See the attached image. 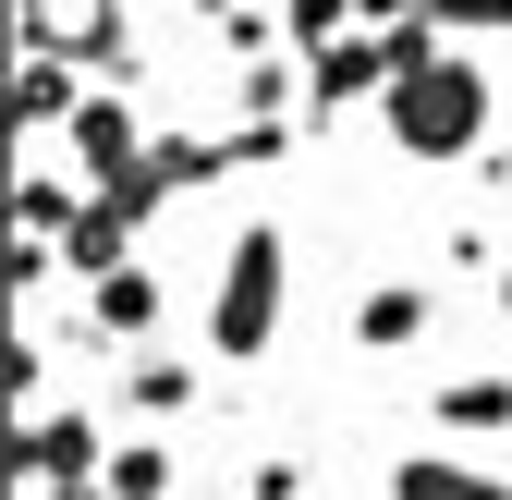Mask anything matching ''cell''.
I'll return each mask as SVG.
<instances>
[{"label": "cell", "mask_w": 512, "mask_h": 500, "mask_svg": "<svg viewBox=\"0 0 512 500\" xmlns=\"http://www.w3.org/2000/svg\"><path fill=\"white\" fill-rule=\"evenodd\" d=\"M366 25H415V13H439V0H354Z\"/></svg>", "instance_id": "obj_19"}, {"label": "cell", "mask_w": 512, "mask_h": 500, "mask_svg": "<svg viewBox=\"0 0 512 500\" xmlns=\"http://www.w3.org/2000/svg\"><path fill=\"white\" fill-rule=\"evenodd\" d=\"M391 86H403V37L391 25H354L330 49H305V98L317 110H354V98H391Z\"/></svg>", "instance_id": "obj_4"}, {"label": "cell", "mask_w": 512, "mask_h": 500, "mask_svg": "<svg viewBox=\"0 0 512 500\" xmlns=\"http://www.w3.org/2000/svg\"><path fill=\"white\" fill-rule=\"evenodd\" d=\"M171 488H183L171 440H110V500H171Z\"/></svg>", "instance_id": "obj_13"}, {"label": "cell", "mask_w": 512, "mask_h": 500, "mask_svg": "<svg viewBox=\"0 0 512 500\" xmlns=\"http://www.w3.org/2000/svg\"><path fill=\"white\" fill-rule=\"evenodd\" d=\"M391 500H512V476H488L464 452H403L391 464Z\"/></svg>", "instance_id": "obj_7"}, {"label": "cell", "mask_w": 512, "mask_h": 500, "mask_svg": "<svg viewBox=\"0 0 512 500\" xmlns=\"http://www.w3.org/2000/svg\"><path fill=\"white\" fill-rule=\"evenodd\" d=\"M86 281H110V269H135V220H122L110 196H86V220H74V244H61Z\"/></svg>", "instance_id": "obj_12"}, {"label": "cell", "mask_w": 512, "mask_h": 500, "mask_svg": "<svg viewBox=\"0 0 512 500\" xmlns=\"http://www.w3.org/2000/svg\"><path fill=\"white\" fill-rule=\"evenodd\" d=\"M439 427H452V440H500V427H512V379H500V366L439 379Z\"/></svg>", "instance_id": "obj_8"}, {"label": "cell", "mask_w": 512, "mask_h": 500, "mask_svg": "<svg viewBox=\"0 0 512 500\" xmlns=\"http://www.w3.org/2000/svg\"><path fill=\"white\" fill-rule=\"evenodd\" d=\"M281 25H293V49H330V37H354L366 13H354V0H281Z\"/></svg>", "instance_id": "obj_15"}, {"label": "cell", "mask_w": 512, "mask_h": 500, "mask_svg": "<svg viewBox=\"0 0 512 500\" xmlns=\"http://www.w3.org/2000/svg\"><path fill=\"white\" fill-rule=\"evenodd\" d=\"M98 86H86V61H61L49 37H25V74H13V135L37 147V135H74V110H86Z\"/></svg>", "instance_id": "obj_5"}, {"label": "cell", "mask_w": 512, "mask_h": 500, "mask_svg": "<svg viewBox=\"0 0 512 500\" xmlns=\"http://www.w3.org/2000/svg\"><path fill=\"white\" fill-rule=\"evenodd\" d=\"M147 147H159V135H147V122L122 110L110 86L74 110V171H86V196H98V183H122V171H147Z\"/></svg>", "instance_id": "obj_6"}, {"label": "cell", "mask_w": 512, "mask_h": 500, "mask_svg": "<svg viewBox=\"0 0 512 500\" xmlns=\"http://www.w3.org/2000/svg\"><path fill=\"white\" fill-rule=\"evenodd\" d=\"M488 171H500V183H512V147H500V159H488Z\"/></svg>", "instance_id": "obj_21"}, {"label": "cell", "mask_w": 512, "mask_h": 500, "mask_svg": "<svg viewBox=\"0 0 512 500\" xmlns=\"http://www.w3.org/2000/svg\"><path fill=\"white\" fill-rule=\"evenodd\" d=\"M256 500H305V464H293V452H269V464H256Z\"/></svg>", "instance_id": "obj_18"}, {"label": "cell", "mask_w": 512, "mask_h": 500, "mask_svg": "<svg viewBox=\"0 0 512 500\" xmlns=\"http://www.w3.org/2000/svg\"><path fill=\"white\" fill-rule=\"evenodd\" d=\"M500 318H512V257H500Z\"/></svg>", "instance_id": "obj_20"}, {"label": "cell", "mask_w": 512, "mask_h": 500, "mask_svg": "<svg viewBox=\"0 0 512 500\" xmlns=\"http://www.w3.org/2000/svg\"><path fill=\"white\" fill-rule=\"evenodd\" d=\"M439 25L452 37H512V0H439Z\"/></svg>", "instance_id": "obj_16"}, {"label": "cell", "mask_w": 512, "mask_h": 500, "mask_svg": "<svg viewBox=\"0 0 512 500\" xmlns=\"http://www.w3.org/2000/svg\"><path fill=\"white\" fill-rule=\"evenodd\" d=\"M183 403H196V366H183V354H147L135 366V415H183Z\"/></svg>", "instance_id": "obj_14"}, {"label": "cell", "mask_w": 512, "mask_h": 500, "mask_svg": "<svg viewBox=\"0 0 512 500\" xmlns=\"http://www.w3.org/2000/svg\"><path fill=\"white\" fill-rule=\"evenodd\" d=\"M281 293H293V244L256 220V232H232V257H220V293H208V354H269L281 342Z\"/></svg>", "instance_id": "obj_2"}, {"label": "cell", "mask_w": 512, "mask_h": 500, "mask_svg": "<svg viewBox=\"0 0 512 500\" xmlns=\"http://www.w3.org/2000/svg\"><path fill=\"white\" fill-rule=\"evenodd\" d=\"M354 342H366V354H403V342H427V293H415V281H378V293L354 305Z\"/></svg>", "instance_id": "obj_11"}, {"label": "cell", "mask_w": 512, "mask_h": 500, "mask_svg": "<svg viewBox=\"0 0 512 500\" xmlns=\"http://www.w3.org/2000/svg\"><path fill=\"white\" fill-rule=\"evenodd\" d=\"M0 379H13V403H37V391H49V342H13V354H0Z\"/></svg>", "instance_id": "obj_17"}, {"label": "cell", "mask_w": 512, "mask_h": 500, "mask_svg": "<svg viewBox=\"0 0 512 500\" xmlns=\"http://www.w3.org/2000/svg\"><path fill=\"white\" fill-rule=\"evenodd\" d=\"M86 318H98L110 342H147V330H159V269H110V281H86Z\"/></svg>", "instance_id": "obj_9"}, {"label": "cell", "mask_w": 512, "mask_h": 500, "mask_svg": "<svg viewBox=\"0 0 512 500\" xmlns=\"http://www.w3.org/2000/svg\"><path fill=\"white\" fill-rule=\"evenodd\" d=\"M378 122H391L403 159H464V147H488V74L476 61H427V74H403L378 98Z\"/></svg>", "instance_id": "obj_1"}, {"label": "cell", "mask_w": 512, "mask_h": 500, "mask_svg": "<svg viewBox=\"0 0 512 500\" xmlns=\"http://www.w3.org/2000/svg\"><path fill=\"white\" fill-rule=\"evenodd\" d=\"M49 500H110V440L98 415H25V452H13Z\"/></svg>", "instance_id": "obj_3"}, {"label": "cell", "mask_w": 512, "mask_h": 500, "mask_svg": "<svg viewBox=\"0 0 512 500\" xmlns=\"http://www.w3.org/2000/svg\"><path fill=\"white\" fill-rule=\"evenodd\" d=\"M74 220H86V196L61 171H25L13 183V244H74Z\"/></svg>", "instance_id": "obj_10"}]
</instances>
